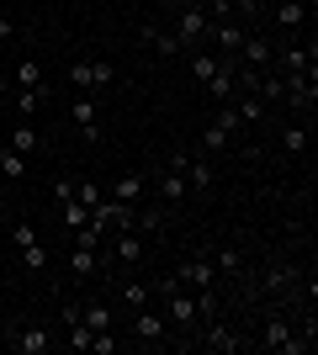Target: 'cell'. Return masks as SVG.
<instances>
[{"instance_id": "cell-1", "label": "cell", "mask_w": 318, "mask_h": 355, "mask_svg": "<svg viewBox=\"0 0 318 355\" xmlns=\"http://www.w3.org/2000/svg\"><path fill=\"white\" fill-rule=\"evenodd\" d=\"M159 292H165V318L175 329H181V345H197V297H186V286H175V282H165L159 286Z\"/></svg>"}, {"instance_id": "cell-2", "label": "cell", "mask_w": 318, "mask_h": 355, "mask_svg": "<svg viewBox=\"0 0 318 355\" xmlns=\"http://www.w3.org/2000/svg\"><path fill=\"white\" fill-rule=\"evenodd\" d=\"M212 37V16L207 6H191V0H181V16H175V43L181 48H202Z\"/></svg>"}, {"instance_id": "cell-3", "label": "cell", "mask_w": 318, "mask_h": 355, "mask_svg": "<svg viewBox=\"0 0 318 355\" xmlns=\"http://www.w3.org/2000/svg\"><path fill=\"white\" fill-rule=\"evenodd\" d=\"M6 345H11L16 355H53V350H59V340H53V329H43V324H21V329H6Z\"/></svg>"}, {"instance_id": "cell-4", "label": "cell", "mask_w": 318, "mask_h": 355, "mask_svg": "<svg viewBox=\"0 0 318 355\" xmlns=\"http://www.w3.org/2000/svg\"><path fill=\"white\" fill-rule=\"evenodd\" d=\"M281 85H287V96H281V101H287L292 112L313 117V101H318V69H303V74H281Z\"/></svg>"}, {"instance_id": "cell-5", "label": "cell", "mask_w": 318, "mask_h": 355, "mask_svg": "<svg viewBox=\"0 0 318 355\" xmlns=\"http://www.w3.org/2000/svg\"><path fill=\"white\" fill-rule=\"evenodd\" d=\"M175 286H186V292H207V286H218V270H212V254H197V260H186L175 276H170Z\"/></svg>"}, {"instance_id": "cell-6", "label": "cell", "mask_w": 318, "mask_h": 355, "mask_svg": "<svg viewBox=\"0 0 318 355\" xmlns=\"http://www.w3.org/2000/svg\"><path fill=\"white\" fill-rule=\"evenodd\" d=\"M233 128H239V117H233V106H218V117L207 122V133H202V154H218V148H228V138H233Z\"/></svg>"}, {"instance_id": "cell-7", "label": "cell", "mask_w": 318, "mask_h": 355, "mask_svg": "<svg viewBox=\"0 0 318 355\" xmlns=\"http://www.w3.org/2000/svg\"><path fill=\"white\" fill-rule=\"evenodd\" d=\"M170 164L186 175V186H191V191H207V186H212V154H175Z\"/></svg>"}, {"instance_id": "cell-8", "label": "cell", "mask_w": 318, "mask_h": 355, "mask_svg": "<svg viewBox=\"0 0 318 355\" xmlns=\"http://www.w3.org/2000/svg\"><path fill=\"white\" fill-rule=\"evenodd\" d=\"M69 117H75V128H80V138H85V144H96V138H101V112H96L91 90H80V96H75Z\"/></svg>"}, {"instance_id": "cell-9", "label": "cell", "mask_w": 318, "mask_h": 355, "mask_svg": "<svg viewBox=\"0 0 318 355\" xmlns=\"http://www.w3.org/2000/svg\"><path fill=\"white\" fill-rule=\"evenodd\" d=\"M165 329H170V318H165V313L133 308V340H138V345H165Z\"/></svg>"}, {"instance_id": "cell-10", "label": "cell", "mask_w": 318, "mask_h": 355, "mask_svg": "<svg viewBox=\"0 0 318 355\" xmlns=\"http://www.w3.org/2000/svg\"><path fill=\"white\" fill-rule=\"evenodd\" d=\"M106 266H112L106 250H69V276H75V282H91V276H101Z\"/></svg>"}, {"instance_id": "cell-11", "label": "cell", "mask_w": 318, "mask_h": 355, "mask_svg": "<svg viewBox=\"0 0 318 355\" xmlns=\"http://www.w3.org/2000/svg\"><path fill=\"white\" fill-rule=\"evenodd\" d=\"M202 350H212V355H233V350H244V340L233 334V329H223V324H212V329H202Z\"/></svg>"}, {"instance_id": "cell-12", "label": "cell", "mask_w": 318, "mask_h": 355, "mask_svg": "<svg viewBox=\"0 0 318 355\" xmlns=\"http://www.w3.org/2000/svg\"><path fill=\"white\" fill-rule=\"evenodd\" d=\"M271 64H281V74H303V69H313V43H287L281 53H271Z\"/></svg>"}, {"instance_id": "cell-13", "label": "cell", "mask_w": 318, "mask_h": 355, "mask_svg": "<svg viewBox=\"0 0 318 355\" xmlns=\"http://www.w3.org/2000/svg\"><path fill=\"white\" fill-rule=\"evenodd\" d=\"M112 260H117V266H138V260H143V239H138L133 228H122V234L112 239Z\"/></svg>"}, {"instance_id": "cell-14", "label": "cell", "mask_w": 318, "mask_h": 355, "mask_svg": "<svg viewBox=\"0 0 318 355\" xmlns=\"http://www.w3.org/2000/svg\"><path fill=\"white\" fill-rule=\"evenodd\" d=\"M112 196H117L122 207H138L143 202V170H127V175L112 180Z\"/></svg>"}, {"instance_id": "cell-15", "label": "cell", "mask_w": 318, "mask_h": 355, "mask_svg": "<svg viewBox=\"0 0 318 355\" xmlns=\"http://www.w3.org/2000/svg\"><path fill=\"white\" fill-rule=\"evenodd\" d=\"M159 196H165V207H175V202H186V196H191V186H186V175L175 170V164H165V170H159Z\"/></svg>"}, {"instance_id": "cell-16", "label": "cell", "mask_w": 318, "mask_h": 355, "mask_svg": "<svg viewBox=\"0 0 318 355\" xmlns=\"http://www.w3.org/2000/svg\"><path fill=\"white\" fill-rule=\"evenodd\" d=\"M271 53H276V48L265 43V37H244L239 64H244V69H271Z\"/></svg>"}, {"instance_id": "cell-17", "label": "cell", "mask_w": 318, "mask_h": 355, "mask_svg": "<svg viewBox=\"0 0 318 355\" xmlns=\"http://www.w3.org/2000/svg\"><path fill=\"white\" fill-rule=\"evenodd\" d=\"M292 282H297V270H292V266H265V270H260V292H271V297L292 292Z\"/></svg>"}, {"instance_id": "cell-18", "label": "cell", "mask_w": 318, "mask_h": 355, "mask_svg": "<svg viewBox=\"0 0 318 355\" xmlns=\"http://www.w3.org/2000/svg\"><path fill=\"white\" fill-rule=\"evenodd\" d=\"M138 43H149L159 59H175L181 53V43H175V32H159V27H138Z\"/></svg>"}, {"instance_id": "cell-19", "label": "cell", "mask_w": 318, "mask_h": 355, "mask_svg": "<svg viewBox=\"0 0 318 355\" xmlns=\"http://www.w3.org/2000/svg\"><path fill=\"white\" fill-rule=\"evenodd\" d=\"M308 122H292V128H281V154H287V159H303L308 154Z\"/></svg>"}, {"instance_id": "cell-20", "label": "cell", "mask_w": 318, "mask_h": 355, "mask_svg": "<svg viewBox=\"0 0 318 355\" xmlns=\"http://www.w3.org/2000/svg\"><path fill=\"white\" fill-rule=\"evenodd\" d=\"M287 334H292V324L281 318V313H271V318H265V329H260V350H281V345H287Z\"/></svg>"}, {"instance_id": "cell-21", "label": "cell", "mask_w": 318, "mask_h": 355, "mask_svg": "<svg viewBox=\"0 0 318 355\" xmlns=\"http://www.w3.org/2000/svg\"><path fill=\"white\" fill-rule=\"evenodd\" d=\"M37 144H43V138H37V128L21 117V122L11 128V144H6V148H16V154H27V159H32V154H37Z\"/></svg>"}, {"instance_id": "cell-22", "label": "cell", "mask_w": 318, "mask_h": 355, "mask_svg": "<svg viewBox=\"0 0 318 355\" xmlns=\"http://www.w3.org/2000/svg\"><path fill=\"white\" fill-rule=\"evenodd\" d=\"M59 223L75 234V228H85V223H91V207H85L80 196H69V202H59Z\"/></svg>"}, {"instance_id": "cell-23", "label": "cell", "mask_w": 318, "mask_h": 355, "mask_svg": "<svg viewBox=\"0 0 318 355\" xmlns=\"http://www.w3.org/2000/svg\"><path fill=\"white\" fill-rule=\"evenodd\" d=\"M303 16H308L303 0H281V6H276V27H281V32H297V27H303Z\"/></svg>"}, {"instance_id": "cell-24", "label": "cell", "mask_w": 318, "mask_h": 355, "mask_svg": "<svg viewBox=\"0 0 318 355\" xmlns=\"http://www.w3.org/2000/svg\"><path fill=\"white\" fill-rule=\"evenodd\" d=\"M11 80H16V90H37V85H43V64H37V59H21Z\"/></svg>"}, {"instance_id": "cell-25", "label": "cell", "mask_w": 318, "mask_h": 355, "mask_svg": "<svg viewBox=\"0 0 318 355\" xmlns=\"http://www.w3.org/2000/svg\"><path fill=\"white\" fill-rule=\"evenodd\" d=\"M85 69H91V90H101V85L117 80V64H112V59H85Z\"/></svg>"}, {"instance_id": "cell-26", "label": "cell", "mask_w": 318, "mask_h": 355, "mask_svg": "<svg viewBox=\"0 0 318 355\" xmlns=\"http://www.w3.org/2000/svg\"><path fill=\"white\" fill-rule=\"evenodd\" d=\"M80 318H85L96 334H101V329H112V308H106V302H85V308H80Z\"/></svg>"}, {"instance_id": "cell-27", "label": "cell", "mask_w": 318, "mask_h": 355, "mask_svg": "<svg viewBox=\"0 0 318 355\" xmlns=\"http://www.w3.org/2000/svg\"><path fill=\"white\" fill-rule=\"evenodd\" d=\"M43 101H48V85H37V90H16V112H21V117H32Z\"/></svg>"}, {"instance_id": "cell-28", "label": "cell", "mask_w": 318, "mask_h": 355, "mask_svg": "<svg viewBox=\"0 0 318 355\" xmlns=\"http://www.w3.org/2000/svg\"><path fill=\"white\" fill-rule=\"evenodd\" d=\"M212 254V270H223V276H233V270L244 266V254L239 250H207Z\"/></svg>"}, {"instance_id": "cell-29", "label": "cell", "mask_w": 318, "mask_h": 355, "mask_svg": "<svg viewBox=\"0 0 318 355\" xmlns=\"http://www.w3.org/2000/svg\"><path fill=\"white\" fill-rule=\"evenodd\" d=\"M0 170H6L11 180H21V175H27V154H16V148H0Z\"/></svg>"}, {"instance_id": "cell-30", "label": "cell", "mask_w": 318, "mask_h": 355, "mask_svg": "<svg viewBox=\"0 0 318 355\" xmlns=\"http://www.w3.org/2000/svg\"><path fill=\"white\" fill-rule=\"evenodd\" d=\"M122 297H127V308H149V302H154V286L127 282V286H122Z\"/></svg>"}, {"instance_id": "cell-31", "label": "cell", "mask_w": 318, "mask_h": 355, "mask_svg": "<svg viewBox=\"0 0 318 355\" xmlns=\"http://www.w3.org/2000/svg\"><path fill=\"white\" fill-rule=\"evenodd\" d=\"M16 260H21L27 270H48V250H43V244H27V250H16Z\"/></svg>"}, {"instance_id": "cell-32", "label": "cell", "mask_w": 318, "mask_h": 355, "mask_svg": "<svg viewBox=\"0 0 318 355\" xmlns=\"http://www.w3.org/2000/svg\"><path fill=\"white\" fill-rule=\"evenodd\" d=\"M27 244H37V228L32 223H11V250H27Z\"/></svg>"}, {"instance_id": "cell-33", "label": "cell", "mask_w": 318, "mask_h": 355, "mask_svg": "<svg viewBox=\"0 0 318 355\" xmlns=\"http://www.w3.org/2000/svg\"><path fill=\"white\" fill-rule=\"evenodd\" d=\"M75 196L85 202V207H96V202H101V191H96V180H75Z\"/></svg>"}, {"instance_id": "cell-34", "label": "cell", "mask_w": 318, "mask_h": 355, "mask_svg": "<svg viewBox=\"0 0 318 355\" xmlns=\"http://www.w3.org/2000/svg\"><path fill=\"white\" fill-rule=\"evenodd\" d=\"M75 196V180H53V202H69Z\"/></svg>"}, {"instance_id": "cell-35", "label": "cell", "mask_w": 318, "mask_h": 355, "mask_svg": "<svg viewBox=\"0 0 318 355\" xmlns=\"http://www.w3.org/2000/svg\"><path fill=\"white\" fill-rule=\"evenodd\" d=\"M6 37H11V16H0V43H6Z\"/></svg>"}, {"instance_id": "cell-36", "label": "cell", "mask_w": 318, "mask_h": 355, "mask_svg": "<svg viewBox=\"0 0 318 355\" xmlns=\"http://www.w3.org/2000/svg\"><path fill=\"white\" fill-rule=\"evenodd\" d=\"M11 90H16V85H11V80H6V74H0V101H6V96H11Z\"/></svg>"}, {"instance_id": "cell-37", "label": "cell", "mask_w": 318, "mask_h": 355, "mask_svg": "<svg viewBox=\"0 0 318 355\" xmlns=\"http://www.w3.org/2000/svg\"><path fill=\"white\" fill-rule=\"evenodd\" d=\"M233 6H244V11H260V0H233Z\"/></svg>"}, {"instance_id": "cell-38", "label": "cell", "mask_w": 318, "mask_h": 355, "mask_svg": "<svg viewBox=\"0 0 318 355\" xmlns=\"http://www.w3.org/2000/svg\"><path fill=\"white\" fill-rule=\"evenodd\" d=\"M0 297H6V276H0Z\"/></svg>"}]
</instances>
